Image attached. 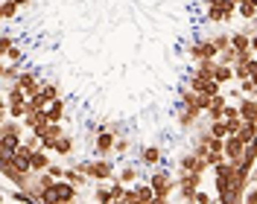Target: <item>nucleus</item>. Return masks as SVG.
<instances>
[{
	"label": "nucleus",
	"mask_w": 257,
	"mask_h": 204,
	"mask_svg": "<svg viewBox=\"0 0 257 204\" xmlns=\"http://www.w3.org/2000/svg\"><path fill=\"white\" fill-rule=\"evenodd\" d=\"M128 152H132V140H128V134H120L117 143H114V157L117 160H126Z\"/></svg>",
	"instance_id": "a878e982"
},
{
	"label": "nucleus",
	"mask_w": 257,
	"mask_h": 204,
	"mask_svg": "<svg viewBox=\"0 0 257 204\" xmlns=\"http://www.w3.org/2000/svg\"><path fill=\"white\" fill-rule=\"evenodd\" d=\"M3 62H24V53H21V47H12L6 56H3Z\"/></svg>",
	"instance_id": "473e14b6"
},
{
	"label": "nucleus",
	"mask_w": 257,
	"mask_h": 204,
	"mask_svg": "<svg viewBox=\"0 0 257 204\" xmlns=\"http://www.w3.org/2000/svg\"><path fill=\"white\" fill-rule=\"evenodd\" d=\"M47 172L53 175V178H64V172H67V169H64V166H59V163H50Z\"/></svg>",
	"instance_id": "c9c22d12"
},
{
	"label": "nucleus",
	"mask_w": 257,
	"mask_h": 204,
	"mask_svg": "<svg viewBox=\"0 0 257 204\" xmlns=\"http://www.w3.org/2000/svg\"><path fill=\"white\" fill-rule=\"evenodd\" d=\"M64 114H67V99H64V96L53 99V102L47 105V117H50V123H62Z\"/></svg>",
	"instance_id": "aec40b11"
},
{
	"label": "nucleus",
	"mask_w": 257,
	"mask_h": 204,
	"mask_svg": "<svg viewBox=\"0 0 257 204\" xmlns=\"http://www.w3.org/2000/svg\"><path fill=\"white\" fill-rule=\"evenodd\" d=\"M245 146H248V143L242 140L240 134H228V137H225V157H228L231 163H240L242 155H245Z\"/></svg>",
	"instance_id": "9d476101"
},
{
	"label": "nucleus",
	"mask_w": 257,
	"mask_h": 204,
	"mask_svg": "<svg viewBox=\"0 0 257 204\" xmlns=\"http://www.w3.org/2000/svg\"><path fill=\"white\" fill-rule=\"evenodd\" d=\"M21 76V62H3V88H9L15 79Z\"/></svg>",
	"instance_id": "b1692460"
},
{
	"label": "nucleus",
	"mask_w": 257,
	"mask_h": 204,
	"mask_svg": "<svg viewBox=\"0 0 257 204\" xmlns=\"http://www.w3.org/2000/svg\"><path fill=\"white\" fill-rule=\"evenodd\" d=\"M254 21H257V15H254Z\"/></svg>",
	"instance_id": "58836bf2"
},
{
	"label": "nucleus",
	"mask_w": 257,
	"mask_h": 204,
	"mask_svg": "<svg viewBox=\"0 0 257 204\" xmlns=\"http://www.w3.org/2000/svg\"><path fill=\"white\" fill-rule=\"evenodd\" d=\"M50 163H53V157H50V149H35L32 152V160H30V166L35 169V172H47L50 169Z\"/></svg>",
	"instance_id": "f3484780"
},
{
	"label": "nucleus",
	"mask_w": 257,
	"mask_h": 204,
	"mask_svg": "<svg viewBox=\"0 0 257 204\" xmlns=\"http://www.w3.org/2000/svg\"><path fill=\"white\" fill-rule=\"evenodd\" d=\"M178 105H184V108H196V111H205V105H202V94H196L193 88H181Z\"/></svg>",
	"instance_id": "a211bd4d"
},
{
	"label": "nucleus",
	"mask_w": 257,
	"mask_h": 204,
	"mask_svg": "<svg viewBox=\"0 0 257 204\" xmlns=\"http://www.w3.org/2000/svg\"><path fill=\"white\" fill-rule=\"evenodd\" d=\"M59 96H62V88H59L56 82H44V85H41V91L30 96V111H44L50 102H53V99H59Z\"/></svg>",
	"instance_id": "39448f33"
},
{
	"label": "nucleus",
	"mask_w": 257,
	"mask_h": 204,
	"mask_svg": "<svg viewBox=\"0 0 257 204\" xmlns=\"http://www.w3.org/2000/svg\"><path fill=\"white\" fill-rule=\"evenodd\" d=\"M138 175H141L138 163H128V160L123 163V166H120V169H117V178H120L126 187H135V184H138Z\"/></svg>",
	"instance_id": "6ab92c4d"
},
{
	"label": "nucleus",
	"mask_w": 257,
	"mask_h": 204,
	"mask_svg": "<svg viewBox=\"0 0 257 204\" xmlns=\"http://www.w3.org/2000/svg\"><path fill=\"white\" fill-rule=\"evenodd\" d=\"M120 204H138V187H126L123 201H120Z\"/></svg>",
	"instance_id": "2f4dec72"
},
{
	"label": "nucleus",
	"mask_w": 257,
	"mask_h": 204,
	"mask_svg": "<svg viewBox=\"0 0 257 204\" xmlns=\"http://www.w3.org/2000/svg\"><path fill=\"white\" fill-rule=\"evenodd\" d=\"M12 85H18L21 91H27V94L32 96V94H38V91H41V85H44V82H41V76H38L35 70H21V76H18Z\"/></svg>",
	"instance_id": "9b49d317"
},
{
	"label": "nucleus",
	"mask_w": 257,
	"mask_h": 204,
	"mask_svg": "<svg viewBox=\"0 0 257 204\" xmlns=\"http://www.w3.org/2000/svg\"><path fill=\"white\" fill-rule=\"evenodd\" d=\"M114 143H117V134H114L111 128H108V123H105V128H102V131L94 137V143H91V155L111 157L114 155Z\"/></svg>",
	"instance_id": "0eeeda50"
},
{
	"label": "nucleus",
	"mask_w": 257,
	"mask_h": 204,
	"mask_svg": "<svg viewBox=\"0 0 257 204\" xmlns=\"http://www.w3.org/2000/svg\"><path fill=\"white\" fill-rule=\"evenodd\" d=\"M73 152H76V137L64 134V137H59V140H56V149H53V155L67 157V155H73Z\"/></svg>",
	"instance_id": "4be33fe9"
},
{
	"label": "nucleus",
	"mask_w": 257,
	"mask_h": 204,
	"mask_svg": "<svg viewBox=\"0 0 257 204\" xmlns=\"http://www.w3.org/2000/svg\"><path fill=\"white\" fill-rule=\"evenodd\" d=\"M237 105H240V117L245 123H257V96H242Z\"/></svg>",
	"instance_id": "dca6fc26"
},
{
	"label": "nucleus",
	"mask_w": 257,
	"mask_h": 204,
	"mask_svg": "<svg viewBox=\"0 0 257 204\" xmlns=\"http://www.w3.org/2000/svg\"><path fill=\"white\" fill-rule=\"evenodd\" d=\"M149 184L155 187V201L152 204H167L173 198V192H178V175L170 169H155L149 175Z\"/></svg>",
	"instance_id": "f03ea898"
},
{
	"label": "nucleus",
	"mask_w": 257,
	"mask_h": 204,
	"mask_svg": "<svg viewBox=\"0 0 257 204\" xmlns=\"http://www.w3.org/2000/svg\"><path fill=\"white\" fill-rule=\"evenodd\" d=\"M178 169H184V172H208L210 169V160L205 155H199V152H193V149H187V152H181L178 155Z\"/></svg>",
	"instance_id": "423d86ee"
},
{
	"label": "nucleus",
	"mask_w": 257,
	"mask_h": 204,
	"mask_svg": "<svg viewBox=\"0 0 257 204\" xmlns=\"http://www.w3.org/2000/svg\"><path fill=\"white\" fill-rule=\"evenodd\" d=\"M199 189H202V172H184V169H178V198L181 201H193Z\"/></svg>",
	"instance_id": "20e7f679"
},
{
	"label": "nucleus",
	"mask_w": 257,
	"mask_h": 204,
	"mask_svg": "<svg viewBox=\"0 0 257 204\" xmlns=\"http://www.w3.org/2000/svg\"><path fill=\"white\" fill-rule=\"evenodd\" d=\"M114 160H117V157H114ZM114 160H111V157L91 155V157H85V160H76L73 166L82 169V172L96 184V181H114V178H117V166H114Z\"/></svg>",
	"instance_id": "f257e3e1"
},
{
	"label": "nucleus",
	"mask_w": 257,
	"mask_h": 204,
	"mask_svg": "<svg viewBox=\"0 0 257 204\" xmlns=\"http://www.w3.org/2000/svg\"><path fill=\"white\" fill-rule=\"evenodd\" d=\"M12 47H15L12 35H9V32H3V35H0V56H6V53H9Z\"/></svg>",
	"instance_id": "7c9ffc66"
},
{
	"label": "nucleus",
	"mask_w": 257,
	"mask_h": 204,
	"mask_svg": "<svg viewBox=\"0 0 257 204\" xmlns=\"http://www.w3.org/2000/svg\"><path fill=\"white\" fill-rule=\"evenodd\" d=\"M231 47L240 53V59L242 56H254V50H251V32H245V30L231 32Z\"/></svg>",
	"instance_id": "ddd939ff"
},
{
	"label": "nucleus",
	"mask_w": 257,
	"mask_h": 204,
	"mask_svg": "<svg viewBox=\"0 0 257 204\" xmlns=\"http://www.w3.org/2000/svg\"><path fill=\"white\" fill-rule=\"evenodd\" d=\"M210 201H216V198L208 195V192H202V189H199V192H196V198H193V204H210Z\"/></svg>",
	"instance_id": "f704fd0d"
},
{
	"label": "nucleus",
	"mask_w": 257,
	"mask_h": 204,
	"mask_svg": "<svg viewBox=\"0 0 257 204\" xmlns=\"http://www.w3.org/2000/svg\"><path fill=\"white\" fill-rule=\"evenodd\" d=\"M225 105H228V96H225V94H216V96H210V105H208V111H205V117H208V123H210V120H222V114H225Z\"/></svg>",
	"instance_id": "4468645a"
},
{
	"label": "nucleus",
	"mask_w": 257,
	"mask_h": 204,
	"mask_svg": "<svg viewBox=\"0 0 257 204\" xmlns=\"http://www.w3.org/2000/svg\"><path fill=\"white\" fill-rule=\"evenodd\" d=\"M251 178H254V181H257V172H254V175H251Z\"/></svg>",
	"instance_id": "4c0bfd02"
},
{
	"label": "nucleus",
	"mask_w": 257,
	"mask_h": 204,
	"mask_svg": "<svg viewBox=\"0 0 257 204\" xmlns=\"http://www.w3.org/2000/svg\"><path fill=\"white\" fill-rule=\"evenodd\" d=\"M210 41H213V44L219 47V53H222V50L231 47V32H213V35H210Z\"/></svg>",
	"instance_id": "c85d7f7f"
},
{
	"label": "nucleus",
	"mask_w": 257,
	"mask_h": 204,
	"mask_svg": "<svg viewBox=\"0 0 257 204\" xmlns=\"http://www.w3.org/2000/svg\"><path fill=\"white\" fill-rule=\"evenodd\" d=\"M208 128H210V134H213V137H228V134H231V128H228L225 120H210Z\"/></svg>",
	"instance_id": "cd10ccee"
},
{
	"label": "nucleus",
	"mask_w": 257,
	"mask_h": 204,
	"mask_svg": "<svg viewBox=\"0 0 257 204\" xmlns=\"http://www.w3.org/2000/svg\"><path fill=\"white\" fill-rule=\"evenodd\" d=\"M79 192L82 189L76 184H70L67 178H59L53 187L41 195V204H70V201H79Z\"/></svg>",
	"instance_id": "7ed1b4c3"
},
{
	"label": "nucleus",
	"mask_w": 257,
	"mask_h": 204,
	"mask_svg": "<svg viewBox=\"0 0 257 204\" xmlns=\"http://www.w3.org/2000/svg\"><path fill=\"white\" fill-rule=\"evenodd\" d=\"M187 56L193 62H202V59H219V47L210 41V38H202V41H193L187 47Z\"/></svg>",
	"instance_id": "6e6552de"
},
{
	"label": "nucleus",
	"mask_w": 257,
	"mask_h": 204,
	"mask_svg": "<svg viewBox=\"0 0 257 204\" xmlns=\"http://www.w3.org/2000/svg\"><path fill=\"white\" fill-rule=\"evenodd\" d=\"M32 152H35V146H30V143L24 140V143H21V146L15 149V160H18V163H24V166H30ZM30 169H32V166H30Z\"/></svg>",
	"instance_id": "bb28decb"
},
{
	"label": "nucleus",
	"mask_w": 257,
	"mask_h": 204,
	"mask_svg": "<svg viewBox=\"0 0 257 204\" xmlns=\"http://www.w3.org/2000/svg\"><path fill=\"white\" fill-rule=\"evenodd\" d=\"M213 70H216V59H202L196 62L190 76H202V79H213Z\"/></svg>",
	"instance_id": "5701e85b"
},
{
	"label": "nucleus",
	"mask_w": 257,
	"mask_h": 204,
	"mask_svg": "<svg viewBox=\"0 0 257 204\" xmlns=\"http://www.w3.org/2000/svg\"><path fill=\"white\" fill-rule=\"evenodd\" d=\"M161 160H164L161 146H144V149L138 152V163H141L144 169H155V166H161Z\"/></svg>",
	"instance_id": "f8f14e48"
},
{
	"label": "nucleus",
	"mask_w": 257,
	"mask_h": 204,
	"mask_svg": "<svg viewBox=\"0 0 257 204\" xmlns=\"http://www.w3.org/2000/svg\"><path fill=\"white\" fill-rule=\"evenodd\" d=\"M18 3H12V0H3V9H0V15H3V21H12V18L18 15Z\"/></svg>",
	"instance_id": "c756f323"
},
{
	"label": "nucleus",
	"mask_w": 257,
	"mask_h": 204,
	"mask_svg": "<svg viewBox=\"0 0 257 204\" xmlns=\"http://www.w3.org/2000/svg\"><path fill=\"white\" fill-rule=\"evenodd\" d=\"M213 79L219 82V85H228V82H237V76H234V64H225L216 59V70H213Z\"/></svg>",
	"instance_id": "412c9836"
},
{
	"label": "nucleus",
	"mask_w": 257,
	"mask_h": 204,
	"mask_svg": "<svg viewBox=\"0 0 257 204\" xmlns=\"http://www.w3.org/2000/svg\"><path fill=\"white\" fill-rule=\"evenodd\" d=\"M242 201H245V204H257V187H245V192H242Z\"/></svg>",
	"instance_id": "72a5a7b5"
},
{
	"label": "nucleus",
	"mask_w": 257,
	"mask_h": 204,
	"mask_svg": "<svg viewBox=\"0 0 257 204\" xmlns=\"http://www.w3.org/2000/svg\"><path fill=\"white\" fill-rule=\"evenodd\" d=\"M12 3H18V6H21V9H24V6H27V3H30V0H12Z\"/></svg>",
	"instance_id": "e433bc0d"
},
{
	"label": "nucleus",
	"mask_w": 257,
	"mask_h": 204,
	"mask_svg": "<svg viewBox=\"0 0 257 204\" xmlns=\"http://www.w3.org/2000/svg\"><path fill=\"white\" fill-rule=\"evenodd\" d=\"M91 198L96 204H114V189H111V181H96Z\"/></svg>",
	"instance_id": "2eb2a0df"
},
{
	"label": "nucleus",
	"mask_w": 257,
	"mask_h": 204,
	"mask_svg": "<svg viewBox=\"0 0 257 204\" xmlns=\"http://www.w3.org/2000/svg\"><path fill=\"white\" fill-rule=\"evenodd\" d=\"M202 117H205V111L184 108V105H178V111H176V123H178V128H184V131H196Z\"/></svg>",
	"instance_id": "1a4fd4ad"
},
{
	"label": "nucleus",
	"mask_w": 257,
	"mask_h": 204,
	"mask_svg": "<svg viewBox=\"0 0 257 204\" xmlns=\"http://www.w3.org/2000/svg\"><path fill=\"white\" fill-rule=\"evenodd\" d=\"M135 187H138V204H152L155 201V187H152L149 181H138Z\"/></svg>",
	"instance_id": "393cba45"
}]
</instances>
